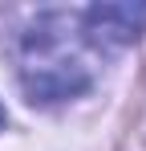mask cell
Wrapping results in <instances>:
<instances>
[{"label": "cell", "instance_id": "6da1fadb", "mask_svg": "<svg viewBox=\"0 0 146 151\" xmlns=\"http://www.w3.org/2000/svg\"><path fill=\"white\" fill-rule=\"evenodd\" d=\"M101 45L77 12H41L16 45V78L28 102H69L85 94L101 74Z\"/></svg>", "mask_w": 146, "mask_h": 151}, {"label": "cell", "instance_id": "7a4b0ae2", "mask_svg": "<svg viewBox=\"0 0 146 151\" xmlns=\"http://www.w3.org/2000/svg\"><path fill=\"white\" fill-rule=\"evenodd\" d=\"M81 17L101 49H118V45H130L142 37L146 4H94V8H81Z\"/></svg>", "mask_w": 146, "mask_h": 151}, {"label": "cell", "instance_id": "3957f363", "mask_svg": "<svg viewBox=\"0 0 146 151\" xmlns=\"http://www.w3.org/2000/svg\"><path fill=\"white\" fill-rule=\"evenodd\" d=\"M0 131H4V106H0Z\"/></svg>", "mask_w": 146, "mask_h": 151}]
</instances>
